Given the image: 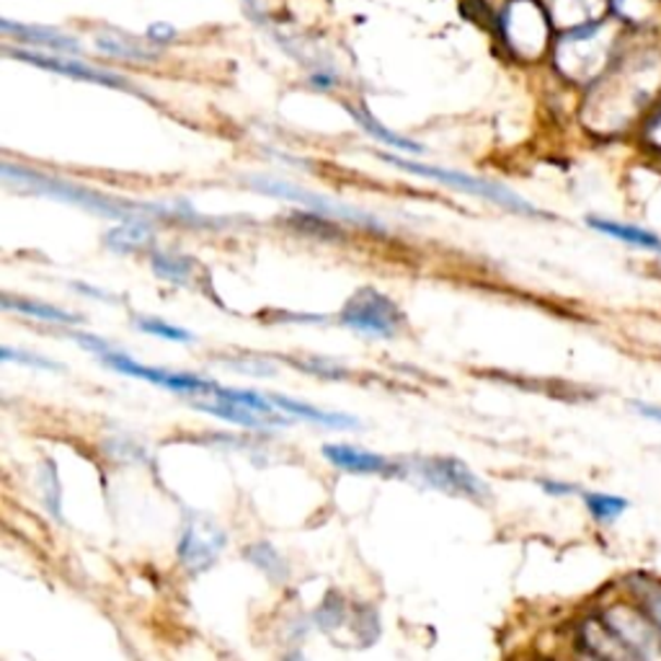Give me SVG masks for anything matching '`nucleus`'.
<instances>
[{
  "label": "nucleus",
  "instance_id": "obj_6",
  "mask_svg": "<svg viewBox=\"0 0 661 661\" xmlns=\"http://www.w3.org/2000/svg\"><path fill=\"white\" fill-rule=\"evenodd\" d=\"M251 189H256V192L277 196V200H287L295 202V205H305L311 213H319L323 217H339V220H347L351 225H360L364 230H375V233H385V225L377 220V217H372L368 213H362V209L341 205V202L330 200V196H321L308 192V189H300L295 184H287V181H277V179H266V176H251L249 179Z\"/></svg>",
  "mask_w": 661,
  "mask_h": 661
},
{
  "label": "nucleus",
  "instance_id": "obj_8",
  "mask_svg": "<svg viewBox=\"0 0 661 661\" xmlns=\"http://www.w3.org/2000/svg\"><path fill=\"white\" fill-rule=\"evenodd\" d=\"M417 473L426 486L445 491V494L470 498V502H486L491 496L486 481H481L457 457H424L417 462Z\"/></svg>",
  "mask_w": 661,
  "mask_h": 661
},
{
  "label": "nucleus",
  "instance_id": "obj_24",
  "mask_svg": "<svg viewBox=\"0 0 661 661\" xmlns=\"http://www.w3.org/2000/svg\"><path fill=\"white\" fill-rule=\"evenodd\" d=\"M96 47L101 49L104 55H111V58H124V60H156L158 58L156 49L145 47L143 41L98 37L96 39Z\"/></svg>",
  "mask_w": 661,
  "mask_h": 661
},
{
  "label": "nucleus",
  "instance_id": "obj_30",
  "mask_svg": "<svg viewBox=\"0 0 661 661\" xmlns=\"http://www.w3.org/2000/svg\"><path fill=\"white\" fill-rule=\"evenodd\" d=\"M633 409H636L638 417L653 421V424H661V404H646V400H633Z\"/></svg>",
  "mask_w": 661,
  "mask_h": 661
},
{
  "label": "nucleus",
  "instance_id": "obj_5",
  "mask_svg": "<svg viewBox=\"0 0 661 661\" xmlns=\"http://www.w3.org/2000/svg\"><path fill=\"white\" fill-rule=\"evenodd\" d=\"M604 24L581 26V29L568 32L564 39L555 45V65L566 79L587 83L600 73L604 60H608V41H604Z\"/></svg>",
  "mask_w": 661,
  "mask_h": 661
},
{
  "label": "nucleus",
  "instance_id": "obj_11",
  "mask_svg": "<svg viewBox=\"0 0 661 661\" xmlns=\"http://www.w3.org/2000/svg\"><path fill=\"white\" fill-rule=\"evenodd\" d=\"M5 58L21 60L26 65L49 70V73H60L68 75V79L83 81V83H96V86H107V88H119V91H132V94H140V91L132 86L124 75L111 73V70H101L88 65V62L81 60H70V58H58V55H45V52H29V49H11L5 47Z\"/></svg>",
  "mask_w": 661,
  "mask_h": 661
},
{
  "label": "nucleus",
  "instance_id": "obj_13",
  "mask_svg": "<svg viewBox=\"0 0 661 661\" xmlns=\"http://www.w3.org/2000/svg\"><path fill=\"white\" fill-rule=\"evenodd\" d=\"M0 29L9 37H19L24 45L32 47H41V49H52L58 55H79L81 45L68 34H60L55 29H47V26H24V24H13V21L3 19L0 21Z\"/></svg>",
  "mask_w": 661,
  "mask_h": 661
},
{
  "label": "nucleus",
  "instance_id": "obj_7",
  "mask_svg": "<svg viewBox=\"0 0 661 661\" xmlns=\"http://www.w3.org/2000/svg\"><path fill=\"white\" fill-rule=\"evenodd\" d=\"M101 362L111 370L122 372V375H127V377L145 380V383L158 385V388H166L171 393H179V396H189V398L205 396V398H209V396H215V390H217V383H213V380L189 375V372L151 368V364L135 362L130 354H124V351H119L115 347H109L107 351H104Z\"/></svg>",
  "mask_w": 661,
  "mask_h": 661
},
{
  "label": "nucleus",
  "instance_id": "obj_2",
  "mask_svg": "<svg viewBox=\"0 0 661 661\" xmlns=\"http://www.w3.org/2000/svg\"><path fill=\"white\" fill-rule=\"evenodd\" d=\"M380 158H383L388 166H396L406 173L421 176V179L440 181V184H445L449 189H457V192H466V194L481 196V200L494 202V205L509 209V213L527 215V217H545V213H540L538 207H532L530 202L522 200V196H519L517 192H512V189H506L502 184H494V181L476 179V176H468L462 171H449V168L426 166V164H419V160L393 156V153H380Z\"/></svg>",
  "mask_w": 661,
  "mask_h": 661
},
{
  "label": "nucleus",
  "instance_id": "obj_31",
  "mask_svg": "<svg viewBox=\"0 0 661 661\" xmlns=\"http://www.w3.org/2000/svg\"><path fill=\"white\" fill-rule=\"evenodd\" d=\"M540 489H543L545 494H553V496L576 494V486H572V483H558V481H540Z\"/></svg>",
  "mask_w": 661,
  "mask_h": 661
},
{
  "label": "nucleus",
  "instance_id": "obj_10",
  "mask_svg": "<svg viewBox=\"0 0 661 661\" xmlns=\"http://www.w3.org/2000/svg\"><path fill=\"white\" fill-rule=\"evenodd\" d=\"M225 543H228V536L223 532V527H217L213 519L200 515V512H192L179 538V561L189 572L200 574L215 564Z\"/></svg>",
  "mask_w": 661,
  "mask_h": 661
},
{
  "label": "nucleus",
  "instance_id": "obj_3",
  "mask_svg": "<svg viewBox=\"0 0 661 661\" xmlns=\"http://www.w3.org/2000/svg\"><path fill=\"white\" fill-rule=\"evenodd\" d=\"M551 13L538 0H509L498 16V34L515 58L530 62L543 58L551 41Z\"/></svg>",
  "mask_w": 661,
  "mask_h": 661
},
{
  "label": "nucleus",
  "instance_id": "obj_22",
  "mask_svg": "<svg viewBox=\"0 0 661 661\" xmlns=\"http://www.w3.org/2000/svg\"><path fill=\"white\" fill-rule=\"evenodd\" d=\"M584 504H587L589 515L602 525L617 522V519L630 509L628 498L615 494H600V491H589V494H584Z\"/></svg>",
  "mask_w": 661,
  "mask_h": 661
},
{
  "label": "nucleus",
  "instance_id": "obj_19",
  "mask_svg": "<svg viewBox=\"0 0 661 661\" xmlns=\"http://www.w3.org/2000/svg\"><path fill=\"white\" fill-rule=\"evenodd\" d=\"M104 243L117 253H135L145 251L147 245H153V228L145 220H132L117 225L115 230H109Z\"/></svg>",
  "mask_w": 661,
  "mask_h": 661
},
{
  "label": "nucleus",
  "instance_id": "obj_12",
  "mask_svg": "<svg viewBox=\"0 0 661 661\" xmlns=\"http://www.w3.org/2000/svg\"><path fill=\"white\" fill-rule=\"evenodd\" d=\"M323 457H326L334 468L344 470V473H354V476L398 473L396 462H390L388 457H383L377 453H368V449H360L354 445H323Z\"/></svg>",
  "mask_w": 661,
  "mask_h": 661
},
{
  "label": "nucleus",
  "instance_id": "obj_4",
  "mask_svg": "<svg viewBox=\"0 0 661 661\" xmlns=\"http://www.w3.org/2000/svg\"><path fill=\"white\" fill-rule=\"evenodd\" d=\"M339 319L344 326L370 339H393L404 326V313L398 311L396 302L375 287H362L351 295Z\"/></svg>",
  "mask_w": 661,
  "mask_h": 661
},
{
  "label": "nucleus",
  "instance_id": "obj_9",
  "mask_svg": "<svg viewBox=\"0 0 661 661\" xmlns=\"http://www.w3.org/2000/svg\"><path fill=\"white\" fill-rule=\"evenodd\" d=\"M641 661H661V633L641 604H613L600 615Z\"/></svg>",
  "mask_w": 661,
  "mask_h": 661
},
{
  "label": "nucleus",
  "instance_id": "obj_26",
  "mask_svg": "<svg viewBox=\"0 0 661 661\" xmlns=\"http://www.w3.org/2000/svg\"><path fill=\"white\" fill-rule=\"evenodd\" d=\"M135 326L143 330V334L147 336H158V339H166V341H179L184 344L192 339V334H189L187 328H179L173 326V323H166L164 319H151V315H145V319H137Z\"/></svg>",
  "mask_w": 661,
  "mask_h": 661
},
{
  "label": "nucleus",
  "instance_id": "obj_16",
  "mask_svg": "<svg viewBox=\"0 0 661 661\" xmlns=\"http://www.w3.org/2000/svg\"><path fill=\"white\" fill-rule=\"evenodd\" d=\"M548 13H551L553 24L574 32L600 21L602 0H548Z\"/></svg>",
  "mask_w": 661,
  "mask_h": 661
},
{
  "label": "nucleus",
  "instance_id": "obj_29",
  "mask_svg": "<svg viewBox=\"0 0 661 661\" xmlns=\"http://www.w3.org/2000/svg\"><path fill=\"white\" fill-rule=\"evenodd\" d=\"M173 37H176L173 26H168V24H151V26H147V39H151L153 45H164V41L173 39Z\"/></svg>",
  "mask_w": 661,
  "mask_h": 661
},
{
  "label": "nucleus",
  "instance_id": "obj_18",
  "mask_svg": "<svg viewBox=\"0 0 661 661\" xmlns=\"http://www.w3.org/2000/svg\"><path fill=\"white\" fill-rule=\"evenodd\" d=\"M0 305H3L5 311H16L21 315H29V319H37V321H45V323H58V326H79V323L83 321L81 315L62 311V308L49 305V302H41V300L11 298V295H3Z\"/></svg>",
  "mask_w": 661,
  "mask_h": 661
},
{
  "label": "nucleus",
  "instance_id": "obj_15",
  "mask_svg": "<svg viewBox=\"0 0 661 661\" xmlns=\"http://www.w3.org/2000/svg\"><path fill=\"white\" fill-rule=\"evenodd\" d=\"M192 406H194V409L205 411V413H213V417H217V419L230 421V424H241V426H249V429L277 426L272 419H266V417H262V413L251 411L249 406L238 404V400L223 398V396H209L207 400H192Z\"/></svg>",
  "mask_w": 661,
  "mask_h": 661
},
{
  "label": "nucleus",
  "instance_id": "obj_27",
  "mask_svg": "<svg viewBox=\"0 0 661 661\" xmlns=\"http://www.w3.org/2000/svg\"><path fill=\"white\" fill-rule=\"evenodd\" d=\"M11 360H21V364H32V368H45V370H60L58 364H52L49 360H45V357H34V354H26V351H16L11 347H3V362H11Z\"/></svg>",
  "mask_w": 661,
  "mask_h": 661
},
{
  "label": "nucleus",
  "instance_id": "obj_32",
  "mask_svg": "<svg viewBox=\"0 0 661 661\" xmlns=\"http://www.w3.org/2000/svg\"><path fill=\"white\" fill-rule=\"evenodd\" d=\"M311 83L315 88H334L336 83H334V75H326V73H315L313 79H311Z\"/></svg>",
  "mask_w": 661,
  "mask_h": 661
},
{
  "label": "nucleus",
  "instance_id": "obj_33",
  "mask_svg": "<svg viewBox=\"0 0 661 661\" xmlns=\"http://www.w3.org/2000/svg\"><path fill=\"white\" fill-rule=\"evenodd\" d=\"M285 661H305V657H302V653H300V651H292V653H290V657H287Z\"/></svg>",
  "mask_w": 661,
  "mask_h": 661
},
{
  "label": "nucleus",
  "instance_id": "obj_17",
  "mask_svg": "<svg viewBox=\"0 0 661 661\" xmlns=\"http://www.w3.org/2000/svg\"><path fill=\"white\" fill-rule=\"evenodd\" d=\"M587 225L597 233H604L615 241L636 245V249L651 251V253H661V238L651 230L638 228V225H625V223H615V220H604V217H587Z\"/></svg>",
  "mask_w": 661,
  "mask_h": 661
},
{
  "label": "nucleus",
  "instance_id": "obj_28",
  "mask_svg": "<svg viewBox=\"0 0 661 661\" xmlns=\"http://www.w3.org/2000/svg\"><path fill=\"white\" fill-rule=\"evenodd\" d=\"M300 368H305L308 372H313V375H321L328 380L347 377V370L339 368V364H334V362H326V360H311V364H300Z\"/></svg>",
  "mask_w": 661,
  "mask_h": 661
},
{
  "label": "nucleus",
  "instance_id": "obj_20",
  "mask_svg": "<svg viewBox=\"0 0 661 661\" xmlns=\"http://www.w3.org/2000/svg\"><path fill=\"white\" fill-rule=\"evenodd\" d=\"M151 266L156 272V277L166 279L173 285H189L194 279L196 262L181 253H168V251H153L151 253Z\"/></svg>",
  "mask_w": 661,
  "mask_h": 661
},
{
  "label": "nucleus",
  "instance_id": "obj_21",
  "mask_svg": "<svg viewBox=\"0 0 661 661\" xmlns=\"http://www.w3.org/2000/svg\"><path fill=\"white\" fill-rule=\"evenodd\" d=\"M347 109H349V115L354 117L357 122L362 124V130H364V132H370L372 137H377L380 143H385V145L396 147V151L413 153V156H419V153H424V145L413 143V140L404 137V135H398V132H393V130H388V127H385V124H380L377 119L372 117L368 109H351V107H347Z\"/></svg>",
  "mask_w": 661,
  "mask_h": 661
},
{
  "label": "nucleus",
  "instance_id": "obj_25",
  "mask_svg": "<svg viewBox=\"0 0 661 661\" xmlns=\"http://www.w3.org/2000/svg\"><path fill=\"white\" fill-rule=\"evenodd\" d=\"M633 592L638 597V604L646 610L661 633V581L646 579V576H636L633 579Z\"/></svg>",
  "mask_w": 661,
  "mask_h": 661
},
{
  "label": "nucleus",
  "instance_id": "obj_1",
  "mask_svg": "<svg viewBox=\"0 0 661 661\" xmlns=\"http://www.w3.org/2000/svg\"><path fill=\"white\" fill-rule=\"evenodd\" d=\"M0 173H3L5 184L21 189V192H32V194L49 196V200L68 202V205L88 209V213L101 217H111V220L132 223L156 215V217H179V220H189V223H205L200 215H194L192 209H168L158 205H143V202L119 200V196L94 192V189L88 187L73 184V181L65 179H55V176H45L24 166L3 164L0 166Z\"/></svg>",
  "mask_w": 661,
  "mask_h": 661
},
{
  "label": "nucleus",
  "instance_id": "obj_23",
  "mask_svg": "<svg viewBox=\"0 0 661 661\" xmlns=\"http://www.w3.org/2000/svg\"><path fill=\"white\" fill-rule=\"evenodd\" d=\"M290 225L295 230H300V233L323 238V241H341L344 238L341 228L336 223H330V217L311 213V209L308 213H295L290 217Z\"/></svg>",
  "mask_w": 661,
  "mask_h": 661
},
{
  "label": "nucleus",
  "instance_id": "obj_14",
  "mask_svg": "<svg viewBox=\"0 0 661 661\" xmlns=\"http://www.w3.org/2000/svg\"><path fill=\"white\" fill-rule=\"evenodd\" d=\"M269 400L290 419H305V421H311V424L328 426V429H354L357 426V421L347 417V413L323 411V409H319V406L305 404V400H295L290 396H283V393H269Z\"/></svg>",
  "mask_w": 661,
  "mask_h": 661
}]
</instances>
